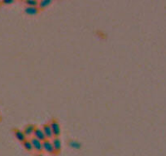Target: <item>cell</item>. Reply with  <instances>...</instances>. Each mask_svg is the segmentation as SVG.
I'll return each instance as SVG.
<instances>
[{
    "instance_id": "cell-1",
    "label": "cell",
    "mask_w": 166,
    "mask_h": 156,
    "mask_svg": "<svg viewBox=\"0 0 166 156\" xmlns=\"http://www.w3.org/2000/svg\"><path fill=\"white\" fill-rule=\"evenodd\" d=\"M49 125L53 132L54 138H59V136L61 135V127H60V124H59L58 120L56 118H52L51 121L49 122Z\"/></svg>"
},
{
    "instance_id": "cell-2",
    "label": "cell",
    "mask_w": 166,
    "mask_h": 156,
    "mask_svg": "<svg viewBox=\"0 0 166 156\" xmlns=\"http://www.w3.org/2000/svg\"><path fill=\"white\" fill-rule=\"evenodd\" d=\"M42 147H43V150L47 152V153L55 154V150H54L53 144H52V142H51V140H45L44 142H42Z\"/></svg>"
},
{
    "instance_id": "cell-3",
    "label": "cell",
    "mask_w": 166,
    "mask_h": 156,
    "mask_svg": "<svg viewBox=\"0 0 166 156\" xmlns=\"http://www.w3.org/2000/svg\"><path fill=\"white\" fill-rule=\"evenodd\" d=\"M31 143L32 144V147L34 148V149L38 152V153H41V152L43 151V147H42V142H40L39 140L35 139L34 137L33 138H31Z\"/></svg>"
},
{
    "instance_id": "cell-4",
    "label": "cell",
    "mask_w": 166,
    "mask_h": 156,
    "mask_svg": "<svg viewBox=\"0 0 166 156\" xmlns=\"http://www.w3.org/2000/svg\"><path fill=\"white\" fill-rule=\"evenodd\" d=\"M42 131H43L44 135H45V137H46V139H47V140H50V139L54 138V136H53V132H52V130H51V127H50L49 123H45V124L43 125V127H42Z\"/></svg>"
},
{
    "instance_id": "cell-5",
    "label": "cell",
    "mask_w": 166,
    "mask_h": 156,
    "mask_svg": "<svg viewBox=\"0 0 166 156\" xmlns=\"http://www.w3.org/2000/svg\"><path fill=\"white\" fill-rule=\"evenodd\" d=\"M33 136H34L35 139L39 140L40 142H44L45 140H47L41 128H37V127H36L35 130H34V133H33Z\"/></svg>"
},
{
    "instance_id": "cell-6",
    "label": "cell",
    "mask_w": 166,
    "mask_h": 156,
    "mask_svg": "<svg viewBox=\"0 0 166 156\" xmlns=\"http://www.w3.org/2000/svg\"><path fill=\"white\" fill-rule=\"evenodd\" d=\"M13 133H14V136L16 137L17 140H19L20 142L23 143L24 140H27V137H25L24 131H22L20 129H14L13 130Z\"/></svg>"
},
{
    "instance_id": "cell-7",
    "label": "cell",
    "mask_w": 166,
    "mask_h": 156,
    "mask_svg": "<svg viewBox=\"0 0 166 156\" xmlns=\"http://www.w3.org/2000/svg\"><path fill=\"white\" fill-rule=\"evenodd\" d=\"M52 144L55 150V154H59L61 152V148H62V143L61 140L59 138H54L52 140Z\"/></svg>"
},
{
    "instance_id": "cell-8",
    "label": "cell",
    "mask_w": 166,
    "mask_h": 156,
    "mask_svg": "<svg viewBox=\"0 0 166 156\" xmlns=\"http://www.w3.org/2000/svg\"><path fill=\"white\" fill-rule=\"evenodd\" d=\"M25 13L27 15H29V16H34V15H37L40 12V9L38 7H29L27 6L25 8Z\"/></svg>"
},
{
    "instance_id": "cell-9",
    "label": "cell",
    "mask_w": 166,
    "mask_h": 156,
    "mask_svg": "<svg viewBox=\"0 0 166 156\" xmlns=\"http://www.w3.org/2000/svg\"><path fill=\"white\" fill-rule=\"evenodd\" d=\"M35 128H36V126L33 124H28L27 126H25L24 129V133H25V137H29V136L33 135Z\"/></svg>"
},
{
    "instance_id": "cell-10",
    "label": "cell",
    "mask_w": 166,
    "mask_h": 156,
    "mask_svg": "<svg viewBox=\"0 0 166 156\" xmlns=\"http://www.w3.org/2000/svg\"><path fill=\"white\" fill-rule=\"evenodd\" d=\"M68 146H71L73 149H80L81 146H82V144L76 140H68Z\"/></svg>"
},
{
    "instance_id": "cell-11",
    "label": "cell",
    "mask_w": 166,
    "mask_h": 156,
    "mask_svg": "<svg viewBox=\"0 0 166 156\" xmlns=\"http://www.w3.org/2000/svg\"><path fill=\"white\" fill-rule=\"evenodd\" d=\"M51 3H52V0H41V1H39L38 3V8L43 9V8H45V7L49 6Z\"/></svg>"
},
{
    "instance_id": "cell-12",
    "label": "cell",
    "mask_w": 166,
    "mask_h": 156,
    "mask_svg": "<svg viewBox=\"0 0 166 156\" xmlns=\"http://www.w3.org/2000/svg\"><path fill=\"white\" fill-rule=\"evenodd\" d=\"M23 146L25 147V149H27L28 151H32V149H33L31 140H24V142H23Z\"/></svg>"
},
{
    "instance_id": "cell-13",
    "label": "cell",
    "mask_w": 166,
    "mask_h": 156,
    "mask_svg": "<svg viewBox=\"0 0 166 156\" xmlns=\"http://www.w3.org/2000/svg\"><path fill=\"white\" fill-rule=\"evenodd\" d=\"M38 3L37 0H25V4L29 7H38Z\"/></svg>"
},
{
    "instance_id": "cell-14",
    "label": "cell",
    "mask_w": 166,
    "mask_h": 156,
    "mask_svg": "<svg viewBox=\"0 0 166 156\" xmlns=\"http://www.w3.org/2000/svg\"><path fill=\"white\" fill-rule=\"evenodd\" d=\"M14 0H3V1H1L2 4H12Z\"/></svg>"
},
{
    "instance_id": "cell-15",
    "label": "cell",
    "mask_w": 166,
    "mask_h": 156,
    "mask_svg": "<svg viewBox=\"0 0 166 156\" xmlns=\"http://www.w3.org/2000/svg\"><path fill=\"white\" fill-rule=\"evenodd\" d=\"M36 156H44V155H43V154H41V153H38Z\"/></svg>"
},
{
    "instance_id": "cell-16",
    "label": "cell",
    "mask_w": 166,
    "mask_h": 156,
    "mask_svg": "<svg viewBox=\"0 0 166 156\" xmlns=\"http://www.w3.org/2000/svg\"><path fill=\"white\" fill-rule=\"evenodd\" d=\"M1 119H2V118H1V115H0V121H1Z\"/></svg>"
}]
</instances>
